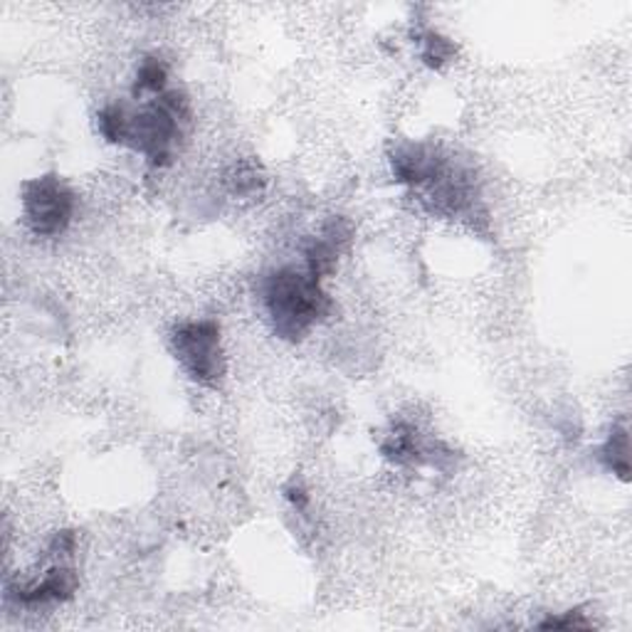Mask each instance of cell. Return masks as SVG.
I'll return each instance as SVG.
<instances>
[{"instance_id":"1","label":"cell","mask_w":632,"mask_h":632,"mask_svg":"<svg viewBox=\"0 0 632 632\" xmlns=\"http://www.w3.org/2000/svg\"><path fill=\"white\" fill-rule=\"evenodd\" d=\"M260 299L272 329L284 341H302L331 312L322 280L304 267H280L260 280Z\"/></svg>"},{"instance_id":"2","label":"cell","mask_w":632,"mask_h":632,"mask_svg":"<svg viewBox=\"0 0 632 632\" xmlns=\"http://www.w3.org/2000/svg\"><path fill=\"white\" fill-rule=\"evenodd\" d=\"M191 122V104L183 92H164L146 104L141 112L129 114L124 144L141 154L156 168H164L173 161L178 141Z\"/></svg>"},{"instance_id":"3","label":"cell","mask_w":632,"mask_h":632,"mask_svg":"<svg viewBox=\"0 0 632 632\" xmlns=\"http://www.w3.org/2000/svg\"><path fill=\"white\" fill-rule=\"evenodd\" d=\"M75 551H77L75 531H57L48 544L45 568H42V573L23 583L20 581L8 583V598H13L18 605L25 608L65 603V600L77 593L80 586L77 571L75 566H72Z\"/></svg>"},{"instance_id":"4","label":"cell","mask_w":632,"mask_h":632,"mask_svg":"<svg viewBox=\"0 0 632 632\" xmlns=\"http://www.w3.org/2000/svg\"><path fill=\"white\" fill-rule=\"evenodd\" d=\"M171 349L183 371L206 388L220 386L225 376V354L215 319L181 322L171 334Z\"/></svg>"},{"instance_id":"5","label":"cell","mask_w":632,"mask_h":632,"mask_svg":"<svg viewBox=\"0 0 632 632\" xmlns=\"http://www.w3.org/2000/svg\"><path fill=\"white\" fill-rule=\"evenodd\" d=\"M77 196L60 176H38L23 186V218L40 238H57L75 218Z\"/></svg>"},{"instance_id":"6","label":"cell","mask_w":632,"mask_h":632,"mask_svg":"<svg viewBox=\"0 0 632 632\" xmlns=\"http://www.w3.org/2000/svg\"><path fill=\"white\" fill-rule=\"evenodd\" d=\"M351 235V223L344 218H331L329 223L322 228L319 238H314L307 250H304V262H307V270L314 277L324 280L326 275H331L336 270V262L344 255V250L349 247Z\"/></svg>"},{"instance_id":"7","label":"cell","mask_w":632,"mask_h":632,"mask_svg":"<svg viewBox=\"0 0 632 632\" xmlns=\"http://www.w3.org/2000/svg\"><path fill=\"white\" fill-rule=\"evenodd\" d=\"M598 460L603 462L605 470L618 474L620 480L628 482L630 477V438L628 428L618 425L610 430V435L605 438L603 445L598 450Z\"/></svg>"},{"instance_id":"8","label":"cell","mask_w":632,"mask_h":632,"mask_svg":"<svg viewBox=\"0 0 632 632\" xmlns=\"http://www.w3.org/2000/svg\"><path fill=\"white\" fill-rule=\"evenodd\" d=\"M418 42H420V57H423L428 67L442 70L455 60L457 48L452 45L445 35L435 33V30H423V33L418 35Z\"/></svg>"},{"instance_id":"9","label":"cell","mask_w":632,"mask_h":632,"mask_svg":"<svg viewBox=\"0 0 632 632\" xmlns=\"http://www.w3.org/2000/svg\"><path fill=\"white\" fill-rule=\"evenodd\" d=\"M168 82V67L161 57H146L139 72H136L134 82V97H141V94H164Z\"/></svg>"},{"instance_id":"10","label":"cell","mask_w":632,"mask_h":632,"mask_svg":"<svg viewBox=\"0 0 632 632\" xmlns=\"http://www.w3.org/2000/svg\"><path fill=\"white\" fill-rule=\"evenodd\" d=\"M97 126L99 134L109 144H124L126 126H129V112H126L122 104H107V107L97 114Z\"/></svg>"},{"instance_id":"11","label":"cell","mask_w":632,"mask_h":632,"mask_svg":"<svg viewBox=\"0 0 632 632\" xmlns=\"http://www.w3.org/2000/svg\"><path fill=\"white\" fill-rule=\"evenodd\" d=\"M544 630H591L593 625L583 618L581 610H568L563 615H551L549 620L539 623Z\"/></svg>"},{"instance_id":"12","label":"cell","mask_w":632,"mask_h":632,"mask_svg":"<svg viewBox=\"0 0 632 632\" xmlns=\"http://www.w3.org/2000/svg\"><path fill=\"white\" fill-rule=\"evenodd\" d=\"M284 497H287L292 504H294V509L297 512H304L309 507V494H307V489L302 487V484L294 480L287 489H284Z\"/></svg>"}]
</instances>
